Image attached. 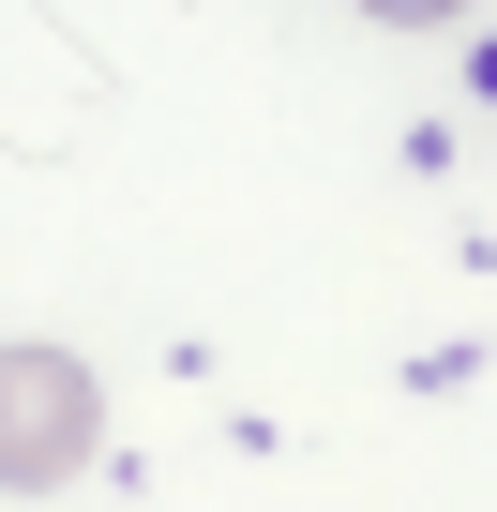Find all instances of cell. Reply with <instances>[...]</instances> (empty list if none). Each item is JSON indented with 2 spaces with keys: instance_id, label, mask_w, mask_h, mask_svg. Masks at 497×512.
I'll use <instances>...</instances> for the list:
<instances>
[{
  "instance_id": "6da1fadb",
  "label": "cell",
  "mask_w": 497,
  "mask_h": 512,
  "mask_svg": "<svg viewBox=\"0 0 497 512\" xmlns=\"http://www.w3.org/2000/svg\"><path fill=\"white\" fill-rule=\"evenodd\" d=\"M106 452V377L76 347H0V497H61Z\"/></svg>"
},
{
  "instance_id": "7a4b0ae2",
  "label": "cell",
  "mask_w": 497,
  "mask_h": 512,
  "mask_svg": "<svg viewBox=\"0 0 497 512\" xmlns=\"http://www.w3.org/2000/svg\"><path fill=\"white\" fill-rule=\"evenodd\" d=\"M377 31H437V16H467V0H362Z\"/></svg>"
}]
</instances>
